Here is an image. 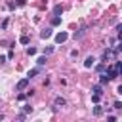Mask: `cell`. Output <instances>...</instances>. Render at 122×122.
<instances>
[{
	"mask_svg": "<svg viewBox=\"0 0 122 122\" xmlns=\"http://www.w3.org/2000/svg\"><path fill=\"white\" fill-rule=\"evenodd\" d=\"M67 38H69V34H67L65 30H61V32H57V34H55V42H57V44H63Z\"/></svg>",
	"mask_w": 122,
	"mask_h": 122,
	"instance_id": "6da1fadb",
	"label": "cell"
},
{
	"mask_svg": "<svg viewBox=\"0 0 122 122\" xmlns=\"http://www.w3.org/2000/svg\"><path fill=\"white\" fill-rule=\"evenodd\" d=\"M107 76H109V80L116 78V76H118V71H116V67H111V69H107Z\"/></svg>",
	"mask_w": 122,
	"mask_h": 122,
	"instance_id": "7a4b0ae2",
	"label": "cell"
},
{
	"mask_svg": "<svg viewBox=\"0 0 122 122\" xmlns=\"http://www.w3.org/2000/svg\"><path fill=\"white\" fill-rule=\"evenodd\" d=\"M27 86H29V76H27V78H23V80H19V82H17V90H19V92H21V90H25V88H27Z\"/></svg>",
	"mask_w": 122,
	"mask_h": 122,
	"instance_id": "3957f363",
	"label": "cell"
},
{
	"mask_svg": "<svg viewBox=\"0 0 122 122\" xmlns=\"http://www.w3.org/2000/svg\"><path fill=\"white\" fill-rule=\"evenodd\" d=\"M93 65H95V59H93L92 55H90V57H86V61H84V67H86V69H92Z\"/></svg>",
	"mask_w": 122,
	"mask_h": 122,
	"instance_id": "277c9868",
	"label": "cell"
},
{
	"mask_svg": "<svg viewBox=\"0 0 122 122\" xmlns=\"http://www.w3.org/2000/svg\"><path fill=\"white\" fill-rule=\"evenodd\" d=\"M111 57H114V51H112V50H105V51H103V61H107V59H111Z\"/></svg>",
	"mask_w": 122,
	"mask_h": 122,
	"instance_id": "5b68a950",
	"label": "cell"
},
{
	"mask_svg": "<svg viewBox=\"0 0 122 122\" xmlns=\"http://www.w3.org/2000/svg\"><path fill=\"white\" fill-rule=\"evenodd\" d=\"M50 36H51V29H44V30L40 32V38H44V40L50 38Z\"/></svg>",
	"mask_w": 122,
	"mask_h": 122,
	"instance_id": "8992f818",
	"label": "cell"
},
{
	"mask_svg": "<svg viewBox=\"0 0 122 122\" xmlns=\"http://www.w3.org/2000/svg\"><path fill=\"white\" fill-rule=\"evenodd\" d=\"M65 105H67V101L63 97H55V107H65Z\"/></svg>",
	"mask_w": 122,
	"mask_h": 122,
	"instance_id": "52a82bcc",
	"label": "cell"
},
{
	"mask_svg": "<svg viewBox=\"0 0 122 122\" xmlns=\"http://www.w3.org/2000/svg\"><path fill=\"white\" fill-rule=\"evenodd\" d=\"M38 72H40V69H30V71H29V74H27V76H29V80H30L32 76H36Z\"/></svg>",
	"mask_w": 122,
	"mask_h": 122,
	"instance_id": "ba28073f",
	"label": "cell"
},
{
	"mask_svg": "<svg viewBox=\"0 0 122 122\" xmlns=\"http://www.w3.org/2000/svg\"><path fill=\"white\" fill-rule=\"evenodd\" d=\"M92 92H93V93H99V95H101V93H103V90H101V84H95V86L92 88Z\"/></svg>",
	"mask_w": 122,
	"mask_h": 122,
	"instance_id": "9c48e42d",
	"label": "cell"
},
{
	"mask_svg": "<svg viewBox=\"0 0 122 122\" xmlns=\"http://www.w3.org/2000/svg\"><path fill=\"white\" fill-rule=\"evenodd\" d=\"M112 51H114V55H120V53H122V40H120V44H118V46H116Z\"/></svg>",
	"mask_w": 122,
	"mask_h": 122,
	"instance_id": "30bf717a",
	"label": "cell"
},
{
	"mask_svg": "<svg viewBox=\"0 0 122 122\" xmlns=\"http://www.w3.org/2000/svg\"><path fill=\"white\" fill-rule=\"evenodd\" d=\"M53 13H55V15H61V13H63V6H55V8H53Z\"/></svg>",
	"mask_w": 122,
	"mask_h": 122,
	"instance_id": "8fae6325",
	"label": "cell"
},
{
	"mask_svg": "<svg viewBox=\"0 0 122 122\" xmlns=\"http://www.w3.org/2000/svg\"><path fill=\"white\" fill-rule=\"evenodd\" d=\"M61 23V15H55V17H51V25H59Z\"/></svg>",
	"mask_w": 122,
	"mask_h": 122,
	"instance_id": "7c38bea8",
	"label": "cell"
},
{
	"mask_svg": "<svg viewBox=\"0 0 122 122\" xmlns=\"http://www.w3.org/2000/svg\"><path fill=\"white\" fill-rule=\"evenodd\" d=\"M46 61H48V59H46V55H42V57H38V59H36V63H38L40 67H42V65H46Z\"/></svg>",
	"mask_w": 122,
	"mask_h": 122,
	"instance_id": "4fadbf2b",
	"label": "cell"
},
{
	"mask_svg": "<svg viewBox=\"0 0 122 122\" xmlns=\"http://www.w3.org/2000/svg\"><path fill=\"white\" fill-rule=\"evenodd\" d=\"M50 53H53V46H48V48H44V55H50Z\"/></svg>",
	"mask_w": 122,
	"mask_h": 122,
	"instance_id": "5bb4252c",
	"label": "cell"
},
{
	"mask_svg": "<svg viewBox=\"0 0 122 122\" xmlns=\"http://www.w3.org/2000/svg\"><path fill=\"white\" fill-rule=\"evenodd\" d=\"M101 112H103V107H99V105H97V107L93 109V114H95V116H99Z\"/></svg>",
	"mask_w": 122,
	"mask_h": 122,
	"instance_id": "9a60e30c",
	"label": "cell"
},
{
	"mask_svg": "<svg viewBox=\"0 0 122 122\" xmlns=\"http://www.w3.org/2000/svg\"><path fill=\"white\" fill-rule=\"evenodd\" d=\"M19 42H21V44H29V36H27V34H23V36L19 38Z\"/></svg>",
	"mask_w": 122,
	"mask_h": 122,
	"instance_id": "2e32d148",
	"label": "cell"
},
{
	"mask_svg": "<svg viewBox=\"0 0 122 122\" xmlns=\"http://www.w3.org/2000/svg\"><path fill=\"white\" fill-rule=\"evenodd\" d=\"M114 67H116V71H118V76H122V63L118 61V63H116Z\"/></svg>",
	"mask_w": 122,
	"mask_h": 122,
	"instance_id": "e0dca14e",
	"label": "cell"
},
{
	"mask_svg": "<svg viewBox=\"0 0 122 122\" xmlns=\"http://www.w3.org/2000/svg\"><path fill=\"white\" fill-rule=\"evenodd\" d=\"M27 53H29V55H34V53H36V48H32V46L27 48Z\"/></svg>",
	"mask_w": 122,
	"mask_h": 122,
	"instance_id": "ac0fdd59",
	"label": "cell"
},
{
	"mask_svg": "<svg viewBox=\"0 0 122 122\" xmlns=\"http://www.w3.org/2000/svg\"><path fill=\"white\" fill-rule=\"evenodd\" d=\"M95 69H97V72H103V71H105V63H99Z\"/></svg>",
	"mask_w": 122,
	"mask_h": 122,
	"instance_id": "d6986e66",
	"label": "cell"
},
{
	"mask_svg": "<svg viewBox=\"0 0 122 122\" xmlns=\"http://www.w3.org/2000/svg\"><path fill=\"white\" fill-rule=\"evenodd\" d=\"M99 82H101V84H107V82H109V76H107V74H101V80H99Z\"/></svg>",
	"mask_w": 122,
	"mask_h": 122,
	"instance_id": "ffe728a7",
	"label": "cell"
},
{
	"mask_svg": "<svg viewBox=\"0 0 122 122\" xmlns=\"http://www.w3.org/2000/svg\"><path fill=\"white\" fill-rule=\"evenodd\" d=\"M99 97H101L99 93H93V95H92V101H93V103H99Z\"/></svg>",
	"mask_w": 122,
	"mask_h": 122,
	"instance_id": "44dd1931",
	"label": "cell"
},
{
	"mask_svg": "<svg viewBox=\"0 0 122 122\" xmlns=\"http://www.w3.org/2000/svg\"><path fill=\"white\" fill-rule=\"evenodd\" d=\"M23 112H25V114H27V112H32V107H30V105H25V107H23Z\"/></svg>",
	"mask_w": 122,
	"mask_h": 122,
	"instance_id": "7402d4cb",
	"label": "cell"
},
{
	"mask_svg": "<svg viewBox=\"0 0 122 122\" xmlns=\"http://www.w3.org/2000/svg\"><path fill=\"white\" fill-rule=\"evenodd\" d=\"M112 107H114V109H122V103H120V101H114V105H112Z\"/></svg>",
	"mask_w": 122,
	"mask_h": 122,
	"instance_id": "603a6c76",
	"label": "cell"
},
{
	"mask_svg": "<svg viewBox=\"0 0 122 122\" xmlns=\"http://www.w3.org/2000/svg\"><path fill=\"white\" fill-rule=\"evenodd\" d=\"M15 4H17V6H25V4H27V0H15Z\"/></svg>",
	"mask_w": 122,
	"mask_h": 122,
	"instance_id": "cb8c5ba5",
	"label": "cell"
},
{
	"mask_svg": "<svg viewBox=\"0 0 122 122\" xmlns=\"http://www.w3.org/2000/svg\"><path fill=\"white\" fill-rule=\"evenodd\" d=\"M82 34H84V30H80V32H74V34H72V36H74V38H80V36H82Z\"/></svg>",
	"mask_w": 122,
	"mask_h": 122,
	"instance_id": "d4e9b609",
	"label": "cell"
},
{
	"mask_svg": "<svg viewBox=\"0 0 122 122\" xmlns=\"http://www.w3.org/2000/svg\"><path fill=\"white\" fill-rule=\"evenodd\" d=\"M25 97H27L25 93H19V95H17V99H19V101H25Z\"/></svg>",
	"mask_w": 122,
	"mask_h": 122,
	"instance_id": "484cf974",
	"label": "cell"
},
{
	"mask_svg": "<svg viewBox=\"0 0 122 122\" xmlns=\"http://www.w3.org/2000/svg\"><path fill=\"white\" fill-rule=\"evenodd\" d=\"M4 63H6V57H4V55H0V65H4Z\"/></svg>",
	"mask_w": 122,
	"mask_h": 122,
	"instance_id": "4316f807",
	"label": "cell"
},
{
	"mask_svg": "<svg viewBox=\"0 0 122 122\" xmlns=\"http://www.w3.org/2000/svg\"><path fill=\"white\" fill-rule=\"evenodd\" d=\"M116 92H118V93H122V84L118 86V90H116Z\"/></svg>",
	"mask_w": 122,
	"mask_h": 122,
	"instance_id": "83f0119b",
	"label": "cell"
},
{
	"mask_svg": "<svg viewBox=\"0 0 122 122\" xmlns=\"http://www.w3.org/2000/svg\"><path fill=\"white\" fill-rule=\"evenodd\" d=\"M116 30H122V23H120V25H118V27H116Z\"/></svg>",
	"mask_w": 122,
	"mask_h": 122,
	"instance_id": "f1b7e54d",
	"label": "cell"
},
{
	"mask_svg": "<svg viewBox=\"0 0 122 122\" xmlns=\"http://www.w3.org/2000/svg\"><path fill=\"white\" fill-rule=\"evenodd\" d=\"M118 38H120V40H122V30H118Z\"/></svg>",
	"mask_w": 122,
	"mask_h": 122,
	"instance_id": "f546056e",
	"label": "cell"
}]
</instances>
